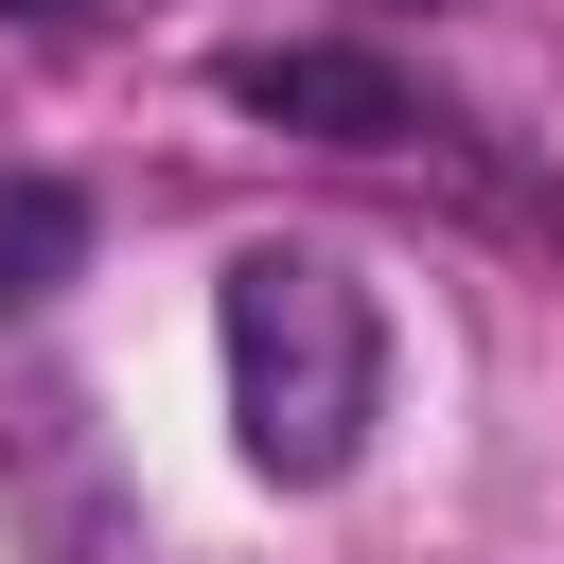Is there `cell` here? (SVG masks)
Instances as JSON below:
<instances>
[{
  "mask_svg": "<svg viewBox=\"0 0 564 564\" xmlns=\"http://www.w3.org/2000/svg\"><path fill=\"white\" fill-rule=\"evenodd\" d=\"M212 88H229L247 123H282V141H335V159H388V141H423V88H405L388 53H352V35H247Z\"/></svg>",
  "mask_w": 564,
  "mask_h": 564,
  "instance_id": "7a4b0ae2",
  "label": "cell"
},
{
  "mask_svg": "<svg viewBox=\"0 0 564 564\" xmlns=\"http://www.w3.org/2000/svg\"><path fill=\"white\" fill-rule=\"evenodd\" d=\"M0 18H88V0H0Z\"/></svg>",
  "mask_w": 564,
  "mask_h": 564,
  "instance_id": "277c9868",
  "label": "cell"
},
{
  "mask_svg": "<svg viewBox=\"0 0 564 564\" xmlns=\"http://www.w3.org/2000/svg\"><path fill=\"white\" fill-rule=\"evenodd\" d=\"M70 264H88V194H70V176H0V317L53 300Z\"/></svg>",
  "mask_w": 564,
  "mask_h": 564,
  "instance_id": "3957f363",
  "label": "cell"
},
{
  "mask_svg": "<svg viewBox=\"0 0 564 564\" xmlns=\"http://www.w3.org/2000/svg\"><path fill=\"white\" fill-rule=\"evenodd\" d=\"M212 352H229V441H247V476L335 494V476L370 458L388 335H370V282H352L335 247H229V282H212Z\"/></svg>",
  "mask_w": 564,
  "mask_h": 564,
  "instance_id": "6da1fadb",
  "label": "cell"
}]
</instances>
